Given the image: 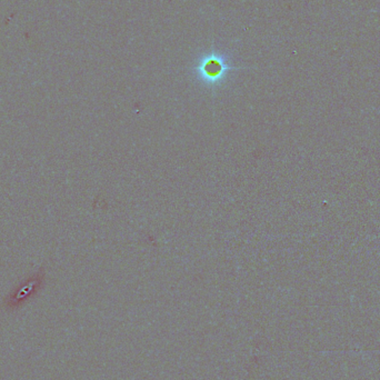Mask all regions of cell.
Here are the masks:
<instances>
[{"mask_svg":"<svg viewBox=\"0 0 380 380\" xmlns=\"http://www.w3.org/2000/svg\"><path fill=\"white\" fill-rule=\"evenodd\" d=\"M206 71L211 76L218 75L220 71V66H219V64L216 63V61H211V63H209L208 65L206 66Z\"/></svg>","mask_w":380,"mask_h":380,"instance_id":"1","label":"cell"}]
</instances>
